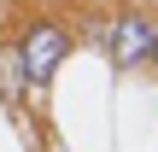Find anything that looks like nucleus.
<instances>
[{"mask_svg":"<svg viewBox=\"0 0 158 152\" xmlns=\"http://www.w3.org/2000/svg\"><path fill=\"white\" fill-rule=\"evenodd\" d=\"M12 53H18L23 82H29V88H47V82H53V70H59V64H64V53H70V29H64V23H29V29H23V41H18Z\"/></svg>","mask_w":158,"mask_h":152,"instance_id":"obj_1","label":"nucleus"},{"mask_svg":"<svg viewBox=\"0 0 158 152\" xmlns=\"http://www.w3.org/2000/svg\"><path fill=\"white\" fill-rule=\"evenodd\" d=\"M106 53H111V64H117V70H141V64H147V53H152V18L123 12V18L106 29Z\"/></svg>","mask_w":158,"mask_h":152,"instance_id":"obj_2","label":"nucleus"},{"mask_svg":"<svg viewBox=\"0 0 158 152\" xmlns=\"http://www.w3.org/2000/svg\"><path fill=\"white\" fill-rule=\"evenodd\" d=\"M147 64H158V23H152V53H147Z\"/></svg>","mask_w":158,"mask_h":152,"instance_id":"obj_3","label":"nucleus"}]
</instances>
